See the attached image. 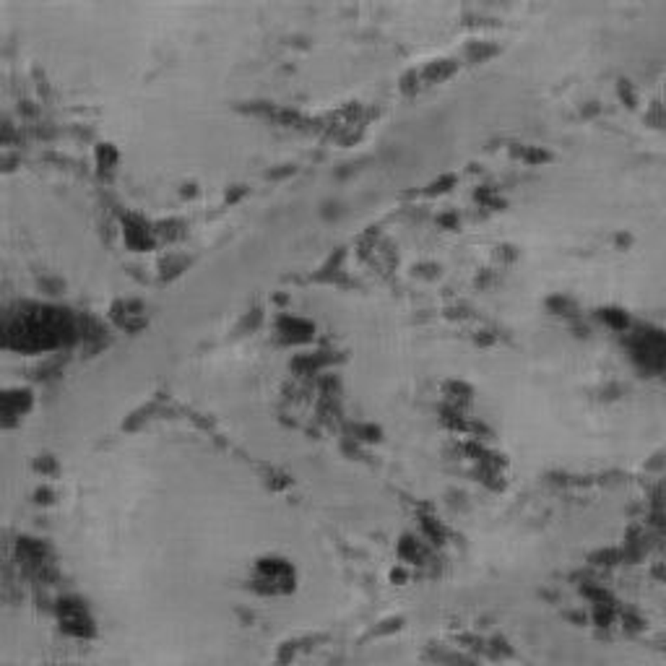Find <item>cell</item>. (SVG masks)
<instances>
[{"instance_id":"3957f363","label":"cell","mask_w":666,"mask_h":666,"mask_svg":"<svg viewBox=\"0 0 666 666\" xmlns=\"http://www.w3.org/2000/svg\"><path fill=\"white\" fill-rule=\"evenodd\" d=\"M279 331L284 333V336H289V338H299V341H307V338L313 336V326L307 321H302V318H281L279 321Z\"/></svg>"},{"instance_id":"6da1fadb","label":"cell","mask_w":666,"mask_h":666,"mask_svg":"<svg viewBox=\"0 0 666 666\" xmlns=\"http://www.w3.org/2000/svg\"><path fill=\"white\" fill-rule=\"evenodd\" d=\"M73 321L65 315V310H52V307H34L32 313H21L16 323H8V344L24 346V349H50L57 346L65 338V333H73Z\"/></svg>"},{"instance_id":"7a4b0ae2","label":"cell","mask_w":666,"mask_h":666,"mask_svg":"<svg viewBox=\"0 0 666 666\" xmlns=\"http://www.w3.org/2000/svg\"><path fill=\"white\" fill-rule=\"evenodd\" d=\"M122 237H125V242H128L130 248H136V250H146L154 245V237H151V232H149V226L138 217H133V214L122 217Z\"/></svg>"},{"instance_id":"277c9868","label":"cell","mask_w":666,"mask_h":666,"mask_svg":"<svg viewBox=\"0 0 666 666\" xmlns=\"http://www.w3.org/2000/svg\"><path fill=\"white\" fill-rule=\"evenodd\" d=\"M97 161H99V167H102V169H110L115 161H117V151H115L110 144H102L97 149Z\"/></svg>"}]
</instances>
